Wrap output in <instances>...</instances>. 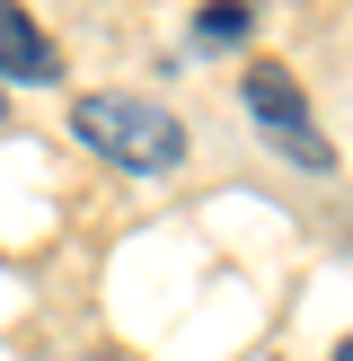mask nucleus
<instances>
[{
  "mask_svg": "<svg viewBox=\"0 0 353 361\" xmlns=\"http://www.w3.org/2000/svg\"><path fill=\"white\" fill-rule=\"evenodd\" d=\"M0 80H62V53H53V35L35 27L18 0H0Z\"/></svg>",
  "mask_w": 353,
  "mask_h": 361,
  "instance_id": "obj_3",
  "label": "nucleus"
},
{
  "mask_svg": "<svg viewBox=\"0 0 353 361\" xmlns=\"http://www.w3.org/2000/svg\"><path fill=\"white\" fill-rule=\"evenodd\" d=\"M194 35H203V44H229V35H247V0H212V9L194 18Z\"/></svg>",
  "mask_w": 353,
  "mask_h": 361,
  "instance_id": "obj_4",
  "label": "nucleus"
},
{
  "mask_svg": "<svg viewBox=\"0 0 353 361\" xmlns=\"http://www.w3.org/2000/svg\"><path fill=\"white\" fill-rule=\"evenodd\" d=\"M335 361H353V335H345V344H335Z\"/></svg>",
  "mask_w": 353,
  "mask_h": 361,
  "instance_id": "obj_5",
  "label": "nucleus"
},
{
  "mask_svg": "<svg viewBox=\"0 0 353 361\" xmlns=\"http://www.w3.org/2000/svg\"><path fill=\"white\" fill-rule=\"evenodd\" d=\"M0 115H9V97H0Z\"/></svg>",
  "mask_w": 353,
  "mask_h": 361,
  "instance_id": "obj_6",
  "label": "nucleus"
},
{
  "mask_svg": "<svg viewBox=\"0 0 353 361\" xmlns=\"http://www.w3.org/2000/svg\"><path fill=\"white\" fill-rule=\"evenodd\" d=\"M71 133H80L88 150H106L115 168H133V176H159V168L186 159V123H176L159 97H133V88L80 97V106H71Z\"/></svg>",
  "mask_w": 353,
  "mask_h": 361,
  "instance_id": "obj_1",
  "label": "nucleus"
},
{
  "mask_svg": "<svg viewBox=\"0 0 353 361\" xmlns=\"http://www.w3.org/2000/svg\"><path fill=\"white\" fill-rule=\"evenodd\" d=\"M239 106H247V115H256V133L274 141V150L292 159V168H318V176L335 168L327 133H318L309 97H300V80H292V71H282V62H247V71H239Z\"/></svg>",
  "mask_w": 353,
  "mask_h": 361,
  "instance_id": "obj_2",
  "label": "nucleus"
}]
</instances>
